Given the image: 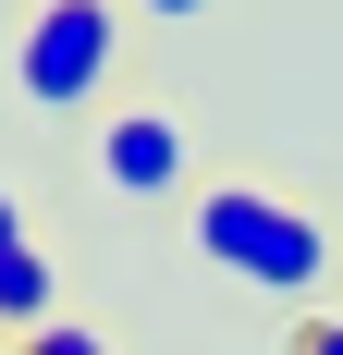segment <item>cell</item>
I'll return each instance as SVG.
<instances>
[{
    "mask_svg": "<svg viewBox=\"0 0 343 355\" xmlns=\"http://www.w3.org/2000/svg\"><path fill=\"white\" fill-rule=\"evenodd\" d=\"M208 0H135V25H196Z\"/></svg>",
    "mask_w": 343,
    "mask_h": 355,
    "instance_id": "obj_8",
    "label": "cell"
},
{
    "mask_svg": "<svg viewBox=\"0 0 343 355\" xmlns=\"http://www.w3.org/2000/svg\"><path fill=\"white\" fill-rule=\"evenodd\" d=\"M12 355H110V343H99V331H86V319H49V331H25V343H12Z\"/></svg>",
    "mask_w": 343,
    "mask_h": 355,
    "instance_id": "obj_5",
    "label": "cell"
},
{
    "mask_svg": "<svg viewBox=\"0 0 343 355\" xmlns=\"http://www.w3.org/2000/svg\"><path fill=\"white\" fill-rule=\"evenodd\" d=\"M0 343H12V331H0Z\"/></svg>",
    "mask_w": 343,
    "mask_h": 355,
    "instance_id": "obj_9",
    "label": "cell"
},
{
    "mask_svg": "<svg viewBox=\"0 0 343 355\" xmlns=\"http://www.w3.org/2000/svg\"><path fill=\"white\" fill-rule=\"evenodd\" d=\"M86 172H99V196H184L196 184V135L160 98H110L86 123Z\"/></svg>",
    "mask_w": 343,
    "mask_h": 355,
    "instance_id": "obj_3",
    "label": "cell"
},
{
    "mask_svg": "<svg viewBox=\"0 0 343 355\" xmlns=\"http://www.w3.org/2000/svg\"><path fill=\"white\" fill-rule=\"evenodd\" d=\"M184 233H196V257L233 270L245 294H307L319 270H331V233H319L282 184H245V172L196 184V196H184Z\"/></svg>",
    "mask_w": 343,
    "mask_h": 355,
    "instance_id": "obj_1",
    "label": "cell"
},
{
    "mask_svg": "<svg viewBox=\"0 0 343 355\" xmlns=\"http://www.w3.org/2000/svg\"><path fill=\"white\" fill-rule=\"evenodd\" d=\"M123 49H135V12L123 0H37L25 37H12V86H25L37 123H74V110L110 98Z\"/></svg>",
    "mask_w": 343,
    "mask_h": 355,
    "instance_id": "obj_2",
    "label": "cell"
},
{
    "mask_svg": "<svg viewBox=\"0 0 343 355\" xmlns=\"http://www.w3.org/2000/svg\"><path fill=\"white\" fill-rule=\"evenodd\" d=\"M49 319H62V257H49V245L0 257V331L25 343V331H49Z\"/></svg>",
    "mask_w": 343,
    "mask_h": 355,
    "instance_id": "obj_4",
    "label": "cell"
},
{
    "mask_svg": "<svg viewBox=\"0 0 343 355\" xmlns=\"http://www.w3.org/2000/svg\"><path fill=\"white\" fill-rule=\"evenodd\" d=\"M294 355H343V319H319V306H307V319H294Z\"/></svg>",
    "mask_w": 343,
    "mask_h": 355,
    "instance_id": "obj_6",
    "label": "cell"
},
{
    "mask_svg": "<svg viewBox=\"0 0 343 355\" xmlns=\"http://www.w3.org/2000/svg\"><path fill=\"white\" fill-rule=\"evenodd\" d=\"M37 233H25V196H12V184H0V257H25Z\"/></svg>",
    "mask_w": 343,
    "mask_h": 355,
    "instance_id": "obj_7",
    "label": "cell"
}]
</instances>
